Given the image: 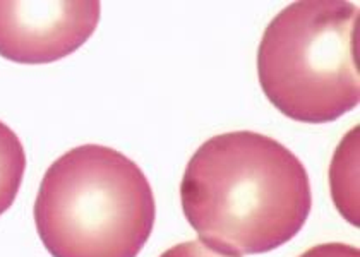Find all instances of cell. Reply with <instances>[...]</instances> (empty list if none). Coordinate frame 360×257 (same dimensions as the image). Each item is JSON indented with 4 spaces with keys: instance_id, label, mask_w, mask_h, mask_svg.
Returning <instances> with one entry per match:
<instances>
[{
    "instance_id": "3957f363",
    "label": "cell",
    "mask_w": 360,
    "mask_h": 257,
    "mask_svg": "<svg viewBox=\"0 0 360 257\" xmlns=\"http://www.w3.org/2000/svg\"><path fill=\"white\" fill-rule=\"evenodd\" d=\"M359 7L305 0L285 7L266 28L257 74L273 107L305 124L333 122L360 101Z\"/></svg>"
},
{
    "instance_id": "6da1fadb",
    "label": "cell",
    "mask_w": 360,
    "mask_h": 257,
    "mask_svg": "<svg viewBox=\"0 0 360 257\" xmlns=\"http://www.w3.org/2000/svg\"><path fill=\"white\" fill-rule=\"evenodd\" d=\"M180 202L199 240L223 254L290 242L312 208L311 182L283 144L249 131L211 138L187 163Z\"/></svg>"
},
{
    "instance_id": "ba28073f",
    "label": "cell",
    "mask_w": 360,
    "mask_h": 257,
    "mask_svg": "<svg viewBox=\"0 0 360 257\" xmlns=\"http://www.w3.org/2000/svg\"><path fill=\"white\" fill-rule=\"evenodd\" d=\"M300 257H360L357 247L347 244H321L305 251Z\"/></svg>"
},
{
    "instance_id": "5b68a950",
    "label": "cell",
    "mask_w": 360,
    "mask_h": 257,
    "mask_svg": "<svg viewBox=\"0 0 360 257\" xmlns=\"http://www.w3.org/2000/svg\"><path fill=\"white\" fill-rule=\"evenodd\" d=\"M355 127L338 146L331 165V187L338 209L355 227H359V196H357V136Z\"/></svg>"
},
{
    "instance_id": "52a82bcc",
    "label": "cell",
    "mask_w": 360,
    "mask_h": 257,
    "mask_svg": "<svg viewBox=\"0 0 360 257\" xmlns=\"http://www.w3.org/2000/svg\"><path fill=\"white\" fill-rule=\"evenodd\" d=\"M160 257H238L232 254H223V252L214 251L202 244L201 240H191V242H182L170 247Z\"/></svg>"
},
{
    "instance_id": "8992f818",
    "label": "cell",
    "mask_w": 360,
    "mask_h": 257,
    "mask_svg": "<svg viewBox=\"0 0 360 257\" xmlns=\"http://www.w3.org/2000/svg\"><path fill=\"white\" fill-rule=\"evenodd\" d=\"M25 170V147L13 128L0 120V216L15 201Z\"/></svg>"
},
{
    "instance_id": "7a4b0ae2",
    "label": "cell",
    "mask_w": 360,
    "mask_h": 257,
    "mask_svg": "<svg viewBox=\"0 0 360 257\" xmlns=\"http://www.w3.org/2000/svg\"><path fill=\"white\" fill-rule=\"evenodd\" d=\"M155 216L143 170L98 144L74 147L53 162L34 202L38 235L53 257H138Z\"/></svg>"
},
{
    "instance_id": "277c9868",
    "label": "cell",
    "mask_w": 360,
    "mask_h": 257,
    "mask_svg": "<svg viewBox=\"0 0 360 257\" xmlns=\"http://www.w3.org/2000/svg\"><path fill=\"white\" fill-rule=\"evenodd\" d=\"M100 2H0V55L18 64H50L95 33Z\"/></svg>"
}]
</instances>
